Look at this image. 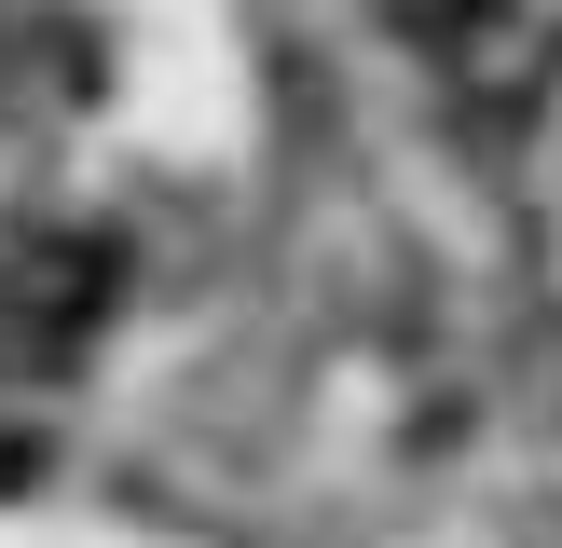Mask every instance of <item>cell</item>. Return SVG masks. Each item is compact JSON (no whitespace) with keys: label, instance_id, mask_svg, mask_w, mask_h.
<instances>
[{"label":"cell","instance_id":"6da1fadb","mask_svg":"<svg viewBox=\"0 0 562 548\" xmlns=\"http://www.w3.org/2000/svg\"><path fill=\"white\" fill-rule=\"evenodd\" d=\"M124 301V247L110 233H0V329H97Z\"/></svg>","mask_w":562,"mask_h":548},{"label":"cell","instance_id":"7a4b0ae2","mask_svg":"<svg viewBox=\"0 0 562 548\" xmlns=\"http://www.w3.org/2000/svg\"><path fill=\"white\" fill-rule=\"evenodd\" d=\"M27 466H42V453H27V438H0V493H14V480H27Z\"/></svg>","mask_w":562,"mask_h":548}]
</instances>
